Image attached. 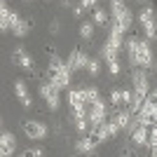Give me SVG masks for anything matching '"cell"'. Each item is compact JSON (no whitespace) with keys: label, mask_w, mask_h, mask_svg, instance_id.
<instances>
[{"label":"cell","mask_w":157,"mask_h":157,"mask_svg":"<svg viewBox=\"0 0 157 157\" xmlns=\"http://www.w3.org/2000/svg\"><path fill=\"white\" fill-rule=\"evenodd\" d=\"M136 2H141V5H148V0H136Z\"/></svg>","instance_id":"f546056e"},{"label":"cell","mask_w":157,"mask_h":157,"mask_svg":"<svg viewBox=\"0 0 157 157\" xmlns=\"http://www.w3.org/2000/svg\"><path fill=\"white\" fill-rule=\"evenodd\" d=\"M78 33H80V38H82V40H92L94 35H96V24H94L92 19L80 21V28H78Z\"/></svg>","instance_id":"4fadbf2b"},{"label":"cell","mask_w":157,"mask_h":157,"mask_svg":"<svg viewBox=\"0 0 157 157\" xmlns=\"http://www.w3.org/2000/svg\"><path fill=\"white\" fill-rule=\"evenodd\" d=\"M148 129H150V127H136V129L131 131V136H129V141L134 145H136V148H145V143H148Z\"/></svg>","instance_id":"8fae6325"},{"label":"cell","mask_w":157,"mask_h":157,"mask_svg":"<svg viewBox=\"0 0 157 157\" xmlns=\"http://www.w3.org/2000/svg\"><path fill=\"white\" fill-rule=\"evenodd\" d=\"M124 49H127V56H129L131 68H145V71L155 68V54H152L150 40H143V38H138V35H131V38L124 40Z\"/></svg>","instance_id":"6da1fadb"},{"label":"cell","mask_w":157,"mask_h":157,"mask_svg":"<svg viewBox=\"0 0 157 157\" xmlns=\"http://www.w3.org/2000/svg\"><path fill=\"white\" fill-rule=\"evenodd\" d=\"M92 21L101 28H108V24H110V12H105V7H96L92 12Z\"/></svg>","instance_id":"7c38bea8"},{"label":"cell","mask_w":157,"mask_h":157,"mask_svg":"<svg viewBox=\"0 0 157 157\" xmlns=\"http://www.w3.org/2000/svg\"><path fill=\"white\" fill-rule=\"evenodd\" d=\"M89 59L92 56H87V52H82V49H71V54H68V59H66V63H68V68H71L73 73L75 71H85L87 63H89Z\"/></svg>","instance_id":"8992f818"},{"label":"cell","mask_w":157,"mask_h":157,"mask_svg":"<svg viewBox=\"0 0 157 157\" xmlns=\"http://www.w3.org/2000/svg\"><path fill=\"white\" fill-rule=\"evenodd\" d=\"M14 150H17V136L12 131L2 129V134H0V157H12Z\"/></svg>","instance_id":"ba28073f"},{"label":"cell","mask_w":157,"mask_h":157,"mask_svg":"<svg viewBox=\"0 0 157 157\" xmlns=\"http://www.w3.org/2000/svg\"><path fill=\"white\" fill-rule=\"evenodd\" d=\"M68 105H71V108H78V105H87L85 94H82V87H80V89H71V92H68Z\"/></svg>","instance_id":"e0dca14e"},{"label":"cell","mask_w":157,"mask_h":157,"mask_svg":"<svg viewBox=\"0 0 157 157\" xmlns=\"http://www.w3.org/2000/svg\"><path fill=\"white\" fill-rule=\"evenodd\" d=\"M101 71H103V61H101V56H92L89 63H87V68H85V73L89 75V78H98Z\"/></svg>","instance_id":"9a60e30c"},{"label":"cell","mask_w":157,"mask_h":157,"mask_svg":"<svg viewBox=\"0 0 157 157\" xmlns=\"http://www.w3.org/2000/svg\"><path fill=\"white\" fill-rule=\"evenodd\" d=\"M54 134H56V136H61V134H63V127H61V124H54Z\"/></svg>","instance_id":"83f0119b"},{"label":"cell","mask_w":157,"mask_h":157,"mask_svg":"<svg viewBox=\"0 0 157 157\" xmlns=\"http://www.w3.org/2000/svg\"><path fill=\"white\" fill-rule=\"evenodd\" d=\"M71 157H80V155H71Z\"/></svg>","instance_id":"1f68e13d"},{"label":"cell","mask_w":157,"mask_h":157,"mask_svg":"<svg viewBox=\"0 0 157 157\" xmlns=\"http://www.w3.org/2000/svg\"><path fill=\"white\" fill-rule=\"evenodd\" d=\"M47 80H52L54 87H56L59 92H63V89H68V87H71V82H73V71L68 68V63H63V68H61L54 78H47Z\"/></svg>","instance_id":"30bf717a"},{"label":"cell","mask_w":157,"mask_h":157,"mask_svg":"<svg viewBox=\"0 0 157 157\" xmlns=\"http://www.w3.org/2000/svg\"><path fill=\"white\" fill-rule=\"evenodd\" d=\"M82 94H85L87 105H92V103H96V101H101V92H98L96 87H82Z\"/></svg>","instance_id":"d6986e66"},{"label":"cell","mask_w":157,"mask_h":157,"mask_svg":"<svg viewBox=\"0 0 157 157\" xmlns=\"http://www.w3.org/2000/svg\"><path fill=\"white\" fill-rule=\"evenodd\" d=\"M98 143H101V141H98L94 134L80 136L78 141H75V152H78V155H85V152H94V150L98 148Z\"/></svg>","instance_id":"9c48e42d"},{"label":"cell","mask_w":157,"mask_h":157,"mask_svg":"<svg viewBox=\"0 0 157 157\" xmlns=\"http://www.w3.org/2000/svg\"><path fill=\"white\" fill-rule=\"evenodd\" d=\"M101 59H105V63H108V61H120V49H115L113 45L103 42V47H101Z\"/></svg>","instance_id":"ac0fdd59"},{"label":"cell","mask_w":157,"mask_h":157,"mask_svg":"<svg viewBox=\"0 0 157 157\" xmlns=\"http://www.w3.org/2000/svg\"><path fill=\"white\" fill-rule=\"evenodd\" d=\"M61 5H63V7H71V5H73V0H61Z\"/></svg>","instance_id":"f1b7e54d"},{"label":"cell","mask_w":157,"mask_h":157,"mask_svg":"<svg viewBox=\"0 0 157 157\" xmlns=\"http://www.w3.org/2000/svg\"><path fill=\"white\" fill-rule=\"evenodd\" d=\"M155 71H157V59H155Z\"/></svg>","instance_id":"4dcf8cb0"},{"label":"cell","mask_w":157,"mask_h":157,"mask_svg":"<svg viewBox=\"0 0 157 157\" xmlns=\"http://www.w3.org/2000/svg\"><path fill=\"white\" fill-rule=\"evenodd\" d=\"M26 2H33V0H26Z\"/></svg>","instance_id":"d6a6232c"},{"label":"cell","mask_w":157,"mask_h":157,"mask_svg":"<svg viewBox=\"0 0 157 157\" xmlns=\"http://www.w3.org/2000/svg\"><path fill=\"white\" fill-rule=\"evenodd\" d=\"M105 66H108V73H110L113 78H117L120 73H122V63H120V61H108Z\"/></svg>","instance_id":"603a6c76"},{"label":"cell","mask_w":157,"mask_h":157,"mask_svg":"<svg viewBox=\"0 0 157 157\" xmlns=\"http://www.w3.org/2000/svg\"><path fill=\"white\" fill-rule=\"evenodd\" d=\"M49 33H52V35H59V33H61V21L59 19H52V24H49Z\"/></svg>","instance_id":"4316f807"},{"label":"cell","mask_w":157,"mask_h":157,"mask_svg":"<svg viewBox=\"0 0 157 157\" xmlns=\"http://www.w3.org/2000/svg\"><path fill=\"white\" fill-rule=\"evenodd\" d=\"M71 12H73V17H75V19H82V17L87 14V10L80 5V2H75V5H71Z\"/></svg>","instance_id":"cb8c5ba5"},{"label":"cell","mask_w":157,"mask_h":157,"mask_svg":"<svg viewBox=\"0 0 157 157\" xmlns=\"http://www.w3.org/2000/svg\"><path fill=\"white\" fill-rule=\"evenodd\" d=\"M21 129H24L26 138H31V141H45L49 136V127L45 122H40V120H26L21 124Z\"/></svg>","instance_id":"7a4b0ae2"},{"label":"cell","mask_w":157,"mask_h":157,"mask_svg":"<svg viewBox=\"0 0 157 157\" xmlns=\"http://www.w3.org/2000/svg\"><path fill=\"white\" fill-rule=\"evenodd\" d=\"M47 2H49V0H47Z\"/></svg>","instance_id":"e575fe53"},{"label":"cell","mask_w":157,"mask_h":157,"mask_svg":"<svg viewBox=\"0 0 157 157\" xmlns=\"http://www.w3.org/2000/svg\"><path fill=\"white\" fill-rule=\"evenodd\" d=\"M10 59H12V66H17V68H24V71H28V73L35 71V59L26 52V47H24V45H17V47H14Z\"/></svg>","instance_id":"3957f363"},{"label":"cell","mask_w":157,"mask_h":157,"mask_svg":"<svg viewBox=\"0 0 157 157\" xmlns=\"http://www.w3.org/2000/svg\"><path fill=\"white\" fill-rule=\"evenodd\" d=\"M45 103H47V108H49L52 113H56V110L61 108V92H59V94H54V96H49Z\"/></svg>","instance_id":"7402d4cb"},{"label":"cell","mask_w":157,"mask_h":157,"mask_svg":"<svg viewBox=\"0 0 157 157\" xmlns=\"http://www.w3.org/2000/svg\"><path fill=\"white\" fill-rule=\"evenodd\" d=\"M157 19V10L155 7H150V5H143L141 7V12H138V24L143 26V24H150V21H155Z\"/></svg>","instance_id":"2e32d148"},{"label":"cell","mask_w":157,"mask_h":157,"mask_svg":"<svg viewBox=\"0 0 157 157\" xmlns=\"http://www.w3.org/2000/svg\"><path fill=\"white\" fill-rule=\"evenodd\" d=\"M136 150H138V148L129 141V143H124L122 148H120V157H138V152H136Z\"/></svg>","instance_id":"44dd1931"},{"label":"cell","mask_w":157,"mask_h":157,"mask_svg":"<svg viewBox=\"0 0 157 157\" xmlns=\"http://www.w3.org/2000/svg\"><path fill=\"white\" fill-rule=\"evenodd\" d=\"M19 19H21V17L14 12V10H10L7 0H0V31H2V33H10V31H12V26Z\"/></svg>","instance_id":"5b68a950"},{"label":"cell","mask_w":157,"mask_h":157,"mask_svg":"<svg viewBox=\"0 0 157 157\" xmlns=\"http://www.w3.org/2000/svg\"><path fill=\"white\" fill-rule=\"evenodd\" d=\"M131 89L136 94L148 96V92H150V80H148V71H145V68H131Z\"/></svg>","instance_id":"277c9868"},{"label":"cell","mask_w":157,"mask_h":157,"mask_svg":"<svg viewBox=\"0 0 157 157\" xmlns=\"http://www.w3.org/2000/svg\"><path fill=\"white\" fill-rule=\"evenodd\" d=\"M17 157H24V155H17Z\"/></svg>","instance_id":"836d02e7"},{"label":"cell","mask_w":157,"mask_h":157,"mask_svg":"<svg viewBox=\"0 0 157 157\" xmlns=\"http://www.w3.org/2000/svg\"><path fill=\"white\" fill-rule=\"evenodd\" d=\"M31 28H33V21L19 19V21L12 26V35H14V38H26L28 33H31Z\"/></svg>","instance_id":"5bb4252c"},{"label":"cell","mask_w":157,"mask_h":157,"mask_svg":"<svg viewBox=\"0 0 157 157\" xmlns=\"http://www.w3.org/2000/svg\"><path fill=\"white\" fill-rule=\"evenodd\" d=\"M141 28H143L145 40H150V42H152V40H157V19H155V21H150V24H143Z\"/></svg>","instance_id":"ffe728a7"},{"label":"cell","mask_w":157,"mask_h":157,"mask_svg":"<svg viewBox=\"0 0 157 157\" xmlns=\"http://www.w3.org/2000/svg\"><path fill=\"white\" fill-rule=\"evenodd\" d=\"M24 157H45V148H31L24 152Z\"/></svg>","instance_id":"484cf974"},{"label":"cell","mask_w":157,"mask_h":157,"mask_svg":"<svg viewBox=\"0 0 157 157\" xmlns=\"http://www.w3.org/2000/svg\"><path fill=\"white\" fill-rule=\"evenodd\" d=\"M14 96L19 98V103L24 105V108H31V105H33L31 89H28V82L24 78H17V80H14Z\"/></svg>","instance_id":"52a82bcc"},{"label":"cell","mask_w":157,"mask_h":157,"mask_svg":"<svg viewBox=\"0 0 157 157\" xmlns=\"http://www.w3.org/2000/svg\"><path fill=\"white\" fill-rule=\"evenodd\" d=\"M80 5L85 7L87 12H94V10L98 7V0H80Z\"/></svg>","instance_id":"d4e9b609"}]
</instances>
